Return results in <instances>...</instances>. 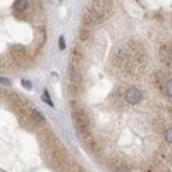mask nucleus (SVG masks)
Listing matches in <instances>:
<instances>
[{"label": "nucleus", "mask_w": 172, "mask_h": 172, "mask_svg": "<svg viewBox=\"0 0 172 172\" xmlns=\"http://www.w3.org/2000/svg\"><path fill=\"white\" fill-rule=\"evenodd\" d=\"M74 120H76V126L81 133H90V127H91V122H90V117L86 115V110H83L81 107H76L74 108Z\"/></svg>", "instance_id": "nucleus-1"}, {"label": "nucleus", "mask_w": 172, "mask_h": 172, "mask_svg": "<svg viewBox=\"0 0 172 172\" xmlns=\"http://www.w3.org/2000/svg\"><path fill=\"white\" fill-rule=\"evenodd\" d=\"M124 100L129 103V105H138V103L143 100V91L138 90V88H127L124 91Z\"/></svg>", "instance_id": "nucleus-2"}, {"label": "nucleus", "mask_w": 172, "mask_h": 172, "mask_svg": "<svg viewBox=\"0 0 172 172\" xmlns=\"http://www.w3.org/2000/svg\"><path fill=\"white\" fill-rule=\"evenodd\" d=\"M79 84L81 83V72L77 69H71V84Z\"/></svg>", "instance_id": "nucleus-3"}, {"label": "nucleus", "mask_w": 172, "mask_h": 172, "mask_svg": "<svg viewBox=\"0 0 172 172\" xmlns=\"http://www.w3.org/2000/svg\"><path fill=\"white\" fill-rule=\"evenodd\" d=\"M28 0H16V2H14V9H16V10H26V9H28Z\"/></svg>", "instance_id": "nucleus-4"}, {"label": "nucleus", "mask_w": 172, "mask_h": 172, "mask_svg": "<svg viewBox=\"0 0 172 172\" xmlns=\"http://www.w3.org/2000/svg\"><path fill=\"white\" fill-rule=\"evenodd\" d=\"M31 115H33V119L36 120L38 124H41V122H45V117H43V115H41V114H40L38 110H34V108H33V110H31Z\"/></svg>", "instance_id": "nucleus-5"}, {"label": "nucleus", "mask_w": 172, "mask_h": 172, "mask_svg": "<svg viewBox=\"0 0 172 172\" xmlns=\"http://www.w3.org/2000/svg\"><path fill=\"white\" fill-rule=\"evenodd\" d=\"M41 100H43V102H47L48 105H50V107H53V102H52V98H50V95H48V91H43Z\"/></svg>", "instance_id": "nucleus-6"}, {"label": "nucleus", "mask_w": 172, "mask_h": 172, "mask_svg": "<svg viewBox=\"0 0 172 172\" xmlns=\"http://www.w3.org/2000/svg\"><path fill=\"white\" fill-rule=\"evenodd\" d=\"M170 134H172V129H170V127H169L167 131L163 133V138H165V141H167L169 145H170V141H172V136H170Z\"/></svg>", "instance_id": "nucleus-7"}, {"label": "nucleus", "mask_w": 172, "mask_h": 172, "mask_svg": "<svg viewBox=\"0 0 172 172\" xmlns=\"http://www.w3.org/2000/svg\"><path fill=\"white\" fill-rule=\"evenodd\" d=\"M21 84H22V88H26V90H31V88H33L31 81H28V79H22V81H21Z\"/></svg>", "instance_id": "nucleus-8"}, {"label": "nucleus", "mask_w": 172, "mask_h": 172, "mask_svg": "<svg viewBox=\"0 0 172 172\" xmlns=\"http://www.w3.org/2000/svg\"><path fill=\"white\" fill-rule=\"evenodd\" d=\"M0 84H5V86H10V81H9L7 77H2V76H0Z\"/></svg>", "instance_id": "nucleus-9"}, {"label": "nucleus", "mask_w": 172, "mask_h": 172, "mask_svg": "<svg viewBox=\"0 0 172 172\" xmlns=\"http://www.w3.org/2000/svg\"><path fill=\"white\" fill-rule=\"evenodd\" d=\"M59 45H60V48H62V50L65 48V41H64V38H60V40H59Z\"/></svg>", "instance_id": "nucleus-10"}, {"label": "nucleus", "mask_w": 172, "mask_h": 172, "mask_svg": "<svg viewBox=\"0 0 172 172\" xmlns=\"http://www.w3.org/2000/svg\"><path fill=\"white\" fill-rule=\"evenodd\" d=\"M117 172H129V169H122V167H119V169H117Z\"/></svg>", "instance_id": "nucleus-11"}]
</instances>
